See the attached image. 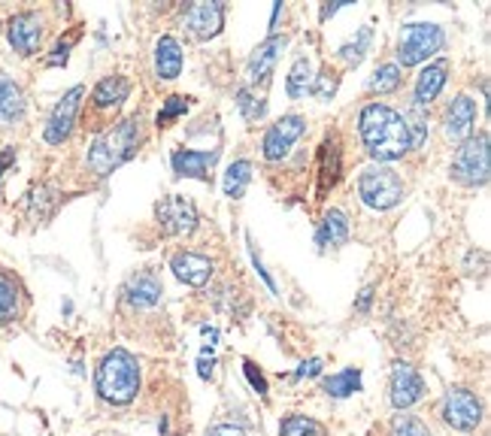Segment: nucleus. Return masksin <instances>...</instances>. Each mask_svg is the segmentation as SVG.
<instances>
[{"mask_svg":"<svg viewBox=\"0 0 491 436\" xmlns=\"http://www.w3.org/2000/svg\"><path fill=\"white\" fill-rule=\"evenodd\" d=\"M219 161V152H195V149H176L173 173L180 179H201L210 182V170Z\"/></svg>","mask_w":491,"mask_h":436,"instance_id":"dca6fc26","label":"nucleus"},{"mask_svg":"<svg viewBox=\"0 0 491 436\" xmlns=\"http://www.w3.org/2000/svg\"><path fill=\"white\" fill-rule=\"evenodd\" d=\"M12 158H16V155H12V152H4V155H0V176H4V170L12 164Z\"/></svg>","mask_w":491,"mask_h":436,"instance_id":"37998d69","label":"nucleus"},{"mask_svg":"<svg viewBox=\"0 0 491 436\" xmlns=\"http://www.w3.org/2000/svg\"><path fill=\"white\" fill-rule=\"evenodd\" d=\"M446 73H449V61H433L428 67L418 73L416 80V97H412V103L418 106H428L431 100H437V95L443 91L446 85Z\"/></svg>","mask_w":491,"mask_h":436,"instance_id":"aec40b11","label":"nucleus"},{"mask_svg":"<svg viewBox=\"0 0 491 436\" xmlns=\"http://www.w3.org/2000/svg\"><path fill=\"white\" fill-rule=\"evenodd\" d=\"M401 119H403L407 134H410V149H418L425 142V131H428V112H425V106L412 103Z\"/></svg>","mask_w":491,"mask_h":436,"instance_id":"cd10ccee","label":"nucleus"},{"mask_svg":"<svg viewBox=\"0 0 491 436\" xmlns=\"http://www.w3.org/2000/svg\"><path fill=\"white\" fill-rule=\"evenodd\" d=\"M280 436H327L318 421L307 416H291L280 425Z\"/></svg>","mask_w":491,"mask_h":436,"instance_id":"c85d7f7f","label":"nucleus"},{"mask_svg":"<svg viewBox=\"0 0 491 436\" xmlns=\"http://www.w3.org/2000/svg\"><path fill=\"white\" fill-rule=\"evenodd\" d=\"M206 436H246L243 433V427H234V425H216V427H210V433Z\"/></svg>","mask_w":491,"mask_h":436,"instance_id":"ea45409f","label":"nucleus"},{"mask_svg":"<svg viewBox=\"0 0 491 436\" xmlns=\"http://www.w3.org/2000/svg\"><path fill=\"white\" fill-rule=\"evenodd\" d=\"M322 373V361L318 357H310V361L301 363V370L295 373V379H307V376H318Z\"/></svg>","mask_w":491,"mask_h":436,"instance_id":"58836bf2","label":"nucleus"},{"mask_svg":"<svg viewBox=\"0 0 491 436\" xmlns=\"http://www.w3.org/2000/svg\"><path fill=\"white\" fill-rule=\"evenodd\" d=\"M476 121V103L467 95H458L446 112V137L449 140H467Z\"/></svg>","mask_w":491,"mask_h":436,"instance_id":"a211bd4d","label":"nucleus"},{"mask_svg":"<svg viewBox=\"0 0 491 436\" xmlns=\"http://www.w3.org/2000/svg\"><path fill=\"white\" fill-rule=\"evenodd\" d=\"M237 106H240V112H243V119L249 121V125H252V121H258L267 112L265 97H258L252 88H240L237 91Z\"/></svg>","mask_w":491,"mask_h":436,"instance_id":"7c9ffc66","label":"nucleus"},{"mask_svg":"<svg viewBox=\"0 0 491 436\" xmlns=\"http://www.w3.org/2000/svg\"><path fill=\"white\" fill-rule=\"evenodd\" d=\"M322 388L331 397H349V394H355V391H361V370L349 367V370H343V373H337V376H327Z\"/></svg>","mask_w":491,"mask_h":436,"instance_id":"a878e982","label":"nucleus"},{"mask_svg":"<svg viewBox=\"0 0 491 436\" xmlns=\"http://www.w3.org/2000/svg\"><path fill=\"white\" fill-rule=\"evenodd\" d=\"M286 42H288L286 37H270L261 42L246 61V80L252 85L267 82L270 73H273V67H276V58H280V52L286 49Z\"/></svg>","mask_w":491,"mask_h":436,"instance_id":"4468645a","label":"nucleus"},{"mask_svg":"<svg viewBox=\"0 0 491 436\" xmlns=\"http://www.w3.org/2000/svg\"><path fill=\"white\" fill-rule=\"evenodd\" d=\"M82 97H85V88L82 85H76V88H70L67 95L58 100V106L52 110L49 125H46V142L58 146V142H64L70 137V131H73V125H76V116H80Z\"/></svg>","mask_w":491,"mask_h":436,"instance_id":"9d476101","label":"nucleus"},{"mask_svg":"<svg viewBox=\"0 0 491 436\" xmlns=\"http://www.w3.org/2000/svg\"><path fill=\"white\" fill-rule=\"evenodd\" d=\"M346 240H349V218H346V212L327 210L325 218L318 221L316 242L322 249H337V246H343Z\"/></svg>","mask_w":491,"mask_h":436,"instance_id":"4be33fe9","label":"nucleus"},{"mask_svg":"<svg viewBox=\"0 0 491 436\" xmlns=\"http://www.w3.org/2000/svg\"><path fill=\"white\" fill-rule=\"evenodd\" d=\"M140 142H143V119L131 116L119 121L116 127H110L106 134L95 140L88 152V167L97 176H110L116 167H122L125 161H131L137 155Z\"/></svg>","mask_w":491,"mask_h":436,"instance_id":"f03ea898","label":"nucleus"},{"mask_svg":"<svg viewBox=\"0 0 491 436\" xmlns=\"http://www.w3.org/2000/svg\"><path fill=\"white\" fill-rule=\"evenodd\" d=\"M6 37H10L12 49H16L19 55H34L42 40V19L37 12H19V16L10 19Z\"/></svg>","mask_w":491,"mask_h":436,"instance_id":"ddd939ff","label":"nucleus"},{"mask_svg":"<svg viewBox=\"0 0 491 436\" xmlns=\"http://www.w3.org/2000/svg\"><path fill=\"white\" fill-rule=\"evenodd\" d=\"M201 331H203V337H210V342H216V340H219V331H216V327L203 325V327H201Z\"/></svg>","mask_w":491,"mask_h":436,"instance_id":"c03bdc74","label":"nucleus"},{"mask_svg":"<svg viewBox=\"0 0 491 436\" xmlns=\"http://www.w3.org/2000/svg\"><path fill=\"white\" fill-rule=\"evenodd\" d=\"M212 367H216V355H212L210 348H203L201 361H197V373H201V379H210L212 376Z\"/></svg>","mask_w":491,"mask_h":436,"instance_id":"4c0bfd02","label":"nucleus"},{"mask_svg":"<svg viewBox=\"0 0 491 436\" xmlns=\"http://www.w3.org/2000/svg\"><path fill=\"white\" fill-rule=\"evenodd\" d=\"M243 370H246V379H249V385H252V388L258 391L261 397H267V379L261 376V370L255 367L252 361H243Z\"/></svg>","mask_w":491,"mask_h":436,"instance_id":"c9c22d12","label":"nucleus"},{"mask_svg":"<svg viewBox=\"0 0 491 436\" xmlns=\"http://www.w3.org/2000/svg\"><path fill=\"white\" fill-rule=\"evenodd\" d=\"M303 131H307V121H303L301 116H282L265 134V142H261V149H265V158L267 161H282L291 152V146H295V142L303 137Z\"/></svg>","mask_w":491,"mask_h":436,"instance_id":"1a4fd4ad","label":"nucleus"},{"mask_svg":"<svg viewBox=\"0 0 491 436\" xmlns=\"http://www.w3.org/2000/svg\"><path fill=\"white\" fill-rule=\"evenodd\" d=\"M25 116V91L19 88L16 80L0 73V127L19 125Z\"/></svg>","mask_w":491,"mask_h":436,"instance_id":"6ab92c4d","label":"nucleus"},{"mask_svg":"<svg viewBox=\"0 0 491 436\" xmlns=\"http://www.w3.org/2000/svg\"><path fill=\"white\" fill-rule=\"evenodd\" d=\"M155 216H158V225L164 233L170 237H188L197 227V210L191 200H185L180 195L161 197V203L155 206Z\"/></svg>","mask_w":491,"mask_h":436,"instance_id":"0eeeda50","label":"nucleus"},{"mask_svg":"<svg viewBox=\"0 0 491 436\" xmlns=\"http://www.w3.org/2000/svg\"><path fill=\"white\" fill-rule=\"evenodd\" d=\"M443 421L455 431H473L482 421V403L476 400L473 391L452 388L443 400Z\"/></svg>","mask_w":491,"mask_h":436,"instance_id":"6e6552de","label":"nucleus"},{"mask_svg":"<svg viewBox=\"0 0 491 436\" xmlns=\"http://www.w3.org/2000/svg\"><path fill=\"white\" fill-rule=\"evenodd\" d=\"M249 182H252V161L240 158V161H234L231 167H227L222 188H225V195H227V197L237 200V197H243V195H246Z\"/></svg>","mask_w":491,"mask_h":436,"instance_id":"b1692460","label":"nucleus"},{"mask_svg":"<svg viewBox=\"0 0 491 436\" xmlns=\"http://www.w3.org/2000/svg\"><path fill=\"white\" fill-rule=\"evenodd\" d=\"M337 85H340V76L337 70L325 67L322 73L312 80V95H316L318 100H331L334 95H337Z\"/></svg>","mask_w":491,"mask_h":436,"instance_id":"473e14b6","label":"nucleus"},{"mask_svg":"<svg viewBox=\"0 0 491 436\" xmlns=\"http://www.w3.org/2000/svg\"><path fill=\"white\" fill-rule=\"evenodd\" d=\"M127 95H131V82H127L125 76H106V80L97 82L91 100H95L97 110H112V106L127 100Z\"/></svg>","mask_w":491,"mask_h":436,"instance_id":"5701e85b","label":"nucleus"},{"mask_svg":"<svg viewBox=\"0 0 491 436\" xmlns=\"http://www.w3.org/2000/svg\"><path fill=\"white\" fill-rule=\"evenodd\" d=\"M358 127H361V140H364L370 158H376L380 164L403 158V155L410 152L407 125H403L401 112H395L391 106H382V103L364 106L358 119Z\"/></svg>","mask_w":491,"mask_h":436,"instance_id":"f257e3e1","label":"nucleus"},{"mask_svg":"<svg viewBox=\"0 0 491 436\" xmlns=\"http://www.w3.org/2000/svg\"><path fill=\"white\" fill-rule=\"evenodd\" d=\"M155 73L161 80H176L182 73V46L176 37H161L155 46Z\"/></svg>","mask_w":491,"mask_h":436,"instance_id":"412c9836","label":"nucleus"},{"mask_svg":"<svg viewBox=\"0 0 491 436\" xmlns=\"http://www.w3.org/2000/svg\"><path fill=\"white\" fill-rule=\"evenodd\" d=\"M222 25H225V6L216 4V0H212V4L201 0V4H191L188 10H185V27H188L197 40L216 37V34L222 31Z\"/></svg>","mask_w":491,"mask_h":436,"instance_id":"f8f14e48","label":"nucleus"},{"mask_svg":"<svg viewBox=\"0 0 491 436\" xmlns=\"http://www.w3.org/2000/svg\"><path fill=\"white\" fill-rule=\"evenodd\" d=\"M391 436H431V431L416 416H397L391 421Z\"/></svg>","mask_w":491,"mask_h":436,"instance_id":"72a5a7b5","label":"nucleus"},{"mask_svg":"<svg viewBox=\"0 0 491 436\" xmlns=\"http://www.w3.org/2000/svg\"><path fill=\"white\" fill-rule=\"evenodd\" d=\"M170 270H173L180 282L191 285V288H203V285L210 282V276H212L210 258L195 255V252H180L173 261H170Z\"/></svg>","mask_w":491,"mask_h":436,"instance_id":"f3484780","label":"nucleus"},{"mask_svg":"<svg viewBox=\"0 0 491 436\" xmlns=\"http://www.w3.org/2000/svg\"><path fill=\"white\" fill-rule=\"evenodd\" d=\"M73 40H76V34H70L67 40H61L58 46H55V52H52V58H49V64H67V52H70V46H73Z\"/></svg>","mask_w":491,"mask_h":436,"instance_id":"e433bc0d","label":"nucleus"},{"mask_svg":"<svg viewBox=\"0 0 491 436\" xmlns=\"http://www.w3.org/2000/svg\"><path fill=\"white\" fill-rule=\"evenodd\" d=\"M16 316H19V285L16 279L0 270V325H6Z\"/></svg>","mask_w":491,"mask_h":436,"instance_id":"bb28decb","label":"nucleus"},{"mask_svg":"<svg viewBox=\"0 0 491 436\" xmlns=\"http://www.w3.org/2000/svg\"><path fill=\"white\" fill-rule=\"evenodd\" d=\"M370 40H373V34H370V27H361L358 37L352 42H346L343 49H340V58H343L349 67H358L361 61H364V52L370 49Z\"/></svg>","mask_w":491,"mask_h":436,"instance_id":"c756f323","label":"nucleus"},{"mask_svg":"<svg viewBox=\"0 0 491 436\" xmlns=\"http://www.w3.org/2000/svg\"><path fill=\"white\" fill-rule=\"evenodd\" d=\"M312 80H316V76H312L310 58H297L295 67H291V73H288V82H286L288 97H295V100L307 97L310 91H312Z\"/></svg>","mask_w":491,"mask_h":436,"instance_id":"393cba45","label":"nucleus"},{"mask_svg":"<svg viewBox=\"0 0 491 436\" xmlns=\"http://www.w3.org/2000/svg\"><path fill=\"white\" fill-rule=\"evenodd\" d=\"M443 27L437 25H407L401 31V46H397V58L403 67H416V64L428 61L433 52L443 49Z\"/></svg>","mask_w":491,"mask_h":436,"instance_id":"423d86ee","label":"nucleus"},{"mask_svg":"<svg viewBox=\"0 0 491 436\" xmlns=\"http://www.w3.org/2000/svg\"><path fill=\"white\" fill-rule=\"evenodd\" d=\"M403 179L395 167L388 164H370L367 170H361L358 179V195L370 206V210H391L403 200Z\"/></svg>","mask_w":491,"mask_h":436,"instance_id":"20e7f679","label":"nucleus"},{"mask_svg":"<svg viewBox=\"0 0 491 436\" xmlns=\"http://www.w3.org/2000/svg\"><path fill=\"white\" fill-rule=\"evenodd\" d=\"M488 170H491V152H488V137L479 134V137H471L461 142V149L455 152L452 161V179L467 188H476V185L488 182Z\"/></svg>","mask_w":491,"mask_h":436,"instance_id":"39448f33","label":"nucleus"},{"mask_svg":"<svg viewBox=\"0 0 491 436\" xmlns=\"http://www.w3.org/2000/svg\"><path fill=\"white\" fill-rule=\"evenodd\" d=\"M140 391V363L125 348H112L97 367V394L116 406H125Z\"/></svg>","mask_w":491,"mask_h":436,"instance_id":"7ed1b4c3","label":"nucleus"},{"mask_svg":"<svg viewBox=\"0 0 491 436\" xmlns=\"http://www.w3.org/2000/svg\"><path fill=\"white\" fill-rule=\"evenodd\" d=\"M161 279L152 270H140L137 276H131V282L125 285V303L134 310H152L161 300Z\"/></svg>","mask_w":491,"mask_h":436,"instance_id":"2eb2a0df","label":"nucleus"},{"mask_svg":"<svg viewBox=\"0 0 491 436\" xmlns=\"http://www.w3.org/2000/svg\"><path fill=\"white\" fill-rule=\"evenodd\" d=\"M252 264H255V267H258V273H261V279H265V282H267V288L276 294V285H273V279H270V273L265 270V264H261V258H258V252H255V249H252Z\"/></svg>","mask_w":491,"mask_h":436,"instance_id":"a19ab883","label":"nucleus"},{"mask_svg":"<svg viewBox=\"0 0 491 436\" xmlns=\"http://www.w3.org/2000/svg\"><path fill=\"white\" fill-rule=\"evenodd\" d=\"M397 85H401V67H397V64H382V67L373 73V80H370V91H376V95H388V91H395Z\"/></svg>","mask_w":491,"mask_h":436,"instance_id":"2f4dec72","label":"nucleus"},{"mask_svg":"<svg viewBox=\"0 0 491 436\" xmlns=\"http://www.w3.org/2000/svg\"><path fill=\"white\" fill-rule=\"evenodd\" d=\"M370 303H373V288H364V291H361V297H358V303H355V310H358V312H367Z\"/></svg>","mask_w":491,"mask_h":436,"instance_id":"79ce46f5","label":"nucleus"},{"mask_svg":"<svg viewBox=\"0 0 491 436\" xmlns=\"http://www.w3.org/2000/svg\"><path fill=\"white\" fill-rule=\"evenodd\" d=\"M422 397H425L422 376L416 373V367L397 361L395 367H391V403H395L397 409H407V406L418 403Z\"/></svg>","mask_w":491,"mask_h":436,"instance_id":"9b49d317","label":"nucleus"},{"mask_svg":"<svg viewBox=\"0 0 491 436\" xmlns=\"http://www.w3.org/2000/svg\"><path fill=\"white\" fill-rule=\"evenodd\" d=\"M185 110H188V97H182V95H170V97H167V103H164V110L158 112V127H167L173 119L185 116Z\"/></svg>","mask_w":491,"mask_h":436,"instance_id":"f704fd0d","label":"nucleus"}]
</instances>
